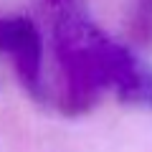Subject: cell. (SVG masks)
Returning a JSON list of instances; mask_svg holds the SVG:
<instances>
[{
  "label": "cell",
  "mask_w": 152,
  "mask_h": 152,
  "mask_svg": "<svg viewBox=\"0 0 152 152\" xmlns=\"http://www.w3.org/2000/svg\"><path fill=\"white\" fill-rule=\"evenodd\" d=\"M53 43L64 71L61 104L69 114H81L109 89V51L114 38L69 0L56 18Z\"/></svg>",
  "instance_id": "obj_1"
},
{
  "label": "cell",
  "mask_w": 152,
  "mask_h": 152,
  "mask_svg": "<svg viewBox=\"0 0 152 152\" xmlns=\"http://www.w3.org/2000/svg\"><path fill=\"white\" fill-rule=\"evenodd\" d=\"M0 53L10 56L20 84L33 94H43V38L26 15H0Z\"/></svg>",
  "instance_id": "obj_2"
},
{
  "label": "cell",
  "mask_w": 152,
  "mask_h": 152,
  "mask_svg": "<svg viewBox=\"0 0 152 152\" xmlns=\"http://www.w3.org/2000/svg\"><path fill=\"white\" fill-rule=\"evenodd\" d=\"M48 3H51V5H56V8H61L64 3H69V0H48Z\"/></svg>",
  "instance_id": "obj_3"
}]
</instances>
